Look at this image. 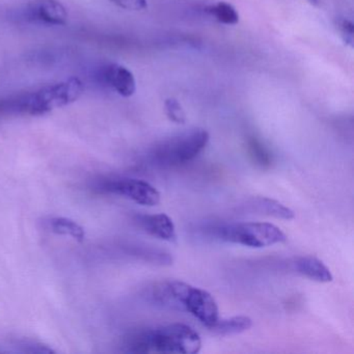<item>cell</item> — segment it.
<instances>
[{
	"instance_id": "1",
	"label": "cell",
	"mask_w": 354,
	"mask_h": 354,
	"mask_svg": "<svg viewBox=\"0 0 354 354\" xmlns=\"http://www.w3.org/2000/svg\"><path fill=\"white\" fill-rule=\"evenodd\" d=\"M153 302L171 310H185L209 328L219 319L216 300L206 290L180 281H165L151 289Z\"/></svg>"
},
{
	"instance_id": "2",
	"label": "cell",
	"mask_w": 354,
	"mask_h": 354,
	"mask_svg": "<svg viewBox=\"0 0 354 354\" xmlns=\"http://www.w3.org/2000/svg\"><path fill=\"white\" fill-rule=\"evenodd\" d=\"M82 92V82L78 78H69L65 82L44 86L36 92L0 100V115H44L53 109L75 102Z\"/></svg>"
},
{
	"instance_id": "3",
	"label": "cell",
	"mask_w": 354,
	"mask_h": 354,
	"mask_svg": "<svg viewBox=\"0 0 354 354\" xmlns=\"http://www.w3.org/2000/svg\"><path fill=\"white\" fill-rule=\"evenodd\" d=\"M202 231L212 239L252 248H268L287 241L285 233L269 223H210L202 227Z\"/></svg>"
},
{
	"instance_id": "4",
	"label": "cell",
	"mask_w": 354,
	"mask_h": 354,
	"mask_svg": "<svg viewBox=\"0 0 354 354\" xmlns=\"http://www.w3.org/2000/svg\"><path fill=\"white\" fill-rule=\"evenodd\" d=\"M210 136L202 128L187 130L157 142L149 158L157 167H176L196 159L208 145Z\"/></svg>"
},
{
	"instance_id": "5",
	"label": "cell",
	"mask_w": 354,
	"mask_h": 354,
	"mask_svg": "<svg viewBox=\"0 0 354 354\" xmlns=\"http://www.w3.org/2000/svg\"><path fill=\"white\" fill-rule=\"evenodd\" d=\"M149 351L196 354L202 349L200 335L183 323L148 328Z\"/></svg>"
},
{
	"instance_id": "6",
	"label": "cell",
	"mask_w": 354,
	"mask_h": 354,
	"mask_svg": "<svg viewBox=\"0 0 354 354\" xmlns=\"http://www.w3.org/2000/svg\"><path fill=\"white\" fill-rule=\"evenodd\" d=\"M100 188L103 192L124 196L142 206H156L160 203L161 196L158 190L144 180L115 178L105 180Z\"/></svg>"
},
{
	"instance_id": "7",
	"label": "cell",
	"mask_w": 354,
	"mask_h": 354,
	"mask_svg": "<svg viewBox=\"0 0 354 354\" xmlns=\"http://www.w3.org/2000/svg\"><path fill=\"white\" fill-rule=\"evenodd\" d=\"M26 14L34 21L47 26H65L68 21L67 10L57 0H32Z\"/></svg>"
},
{
	"instance_id": "8",
	"label": "cell",
	"mask_w": 354,
	"mask_h": 354,
	"mask_svg": "<svg viewBox=\"0 0 354 354\" xmlns=\"http://www.w3.org/2000/svg\"><path fill=\"white\" fill-rule=\"evenodd\" d=\"M103 82L121 96L131 97L136 93V84L133 74L123 66L111 64L101 71Z\"/></svg>"
},
{
	"instance_id": "9",
	"label": "cell",
	"mask_w": 354,
	"mask_h": 354,
	"mask_svg": "<svg viewBox=\"0 0 354 354\" xmlns=\"http://www.w3.org/2000/svg\"><path fill=\"white\" fill-rule=\"evenodd\" d=\"M136 221L138 227H142L149 235L169 242L177 239L175 223L165 213L138 215Z\"/></svg>"
},
{
	"instance_id": "10",
	"label": "cell",
	"mask_w": 354,
	"mask_h": 354,
	"mask_svg": "<svg viewBox=\"0 0 354 354\" xmlns=\"http://www.w3.org/2000/svg\"><path fill=\"white\" fill-rule=\"evenodd\" d=\"M294 268L300 274L317 283H330L333 279L328 267L314 256H304L296 259Z\"/></svg>"
},
{
	"instance_id": "11",
	"label": "cell",
	"mask_w": 354,
	"mask_h": 354,
	"mask_svg": "<svg viewBox=\"0 0 354 354\" xmlns=\"http://www.w3.org/2000/svg\"><path fill=\"white\" fill-rule=\"evenodd\" d=\"M252 326V320L248 316H235L231 318L218 319L209 330L217 335H239Z\"/></svg>"
},
{
	"instance_id": "12",
	"label": "cell",
	"mask_w": 354,
	"mask_h": 354,
	"mask_svg": "<svg viewBox=\"0 0 354 354\" xmlns=\"http://www.w3.org/2000/svg\"><path fill=\"white\" fill-rule=\"evenodd\" d=\"M46 225L48 230L57 235L69 236L77 241H84L86 238L84 227L67 217H50L47 219Z\"/></svg>"
},
{
	"instance_id": "13",
	"label": "cell",
	"mask_w": 354,
	"mask_h": 354,
	"mask_svg": "<svg viewBox=\"0 0 354 354\" xmlns=\"http://www.w3.org/2000/svg\"><path fill=\"white\" fill-rule=\"evenodd\" d=\"M252 205L256 207L259 212L264 213V214L275 217V218L291 221L295 217V214L289 207L285 206L272 198H254Z\"/></svg>"
},
{
	"instance_id": "14",
	"label": "cell",
	"mask_w": 354,
	"mask_h": 354,
	"mask_svg": "<svg viewBox=\"0 0 354 354\" xmlns=\"http://www.w3.org/2000/svg\"><path fill=\"white\" fill-rule=\"evenodd\" d=\"M246 149L250 159L257 167L262 169H270L273 163L272 154L261 140L254 136L248 138Z\"/></svg>"
},
{
	"instance_id": "15",
	"label": "cell",
	"mask_w": 354,
	"mask_h": 354,
	"mask_svg": "<svg viewBox=\"0 0 354 354\" xmlns=\"http://www.w3.org/2000/svg\"><path fill=\"white\" fill-rule=\"evenodd\" d=\"M206 12L219 24L225 26H235L239 22V15L235 8L223 1L209 6L206 8Z\"/></svg>"
},
{
	"instance_id": "16",
	"label": "cell",
	"mask_w": 354,
	"mask_h": 354,
	"mask_svg": "<svg viewBox=\"0 0 354 354\" xmlns=\"http://www.w3.org/2000/svg\"><path fill=\"white\" fill-rule=\"evenodd\" d=\"M165 113L174 123L184 124L186 122L185 111L176 99H167L165 101Z\"/></svg>"
},
{
	"instance_id": "17",
	"label": "cell",
	"mask_w": 354,
	"mask_h": 354,
	"mask_svg": "<svg viewBox=\"0 0 354 354\" xmlns=\"http://www.w3.org/2000/svg\"><path fill=\"white\" fill-rule=\"evenodd\" d=\"M337 28L339 30V36L343 39L344 42L349 46H353L354 42V26L351 20L346 18H339L337 20Z\"/></svg>"
},
{
	"instance_id": "18",
	"label": "cell",
	"mask_w": 354,
	"mask_h": 354,
	"mask_svg": "<svg viewBox=\"0 0 354 354\" xmlns=\"http://www.w3.org/2000/svg\"><path fill=\"white\" fill-rule=\"evenodd\" d=\"M111 1L118 7L128 11H142L148 7L147 0H111Z\"/></svg>"
},
{
	"instance_id": "19",
	"label": "cell",
	"mask_w": 354,
	"mask_h": 354,
	"mask_svg": "<svg viewBox=\"0 0 354 354\" xmlns=\"http://www.w3.org/2000/svg\"><path fill=\"white\" fill-rule=\"evenodd\" d=\"M310 3H314V5H317V3L320 1V0H310Z\"/></svg>"
}]
</instances>
